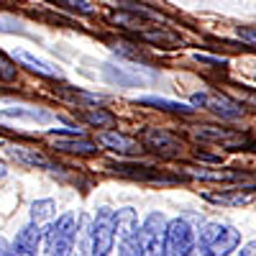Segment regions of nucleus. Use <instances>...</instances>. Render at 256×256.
Instances as JSON below:
<instances>
[{"mask_svg": "<svg viewBox=\"0 0 256 256\" xmlns=\"http://www.w3.org/2000/svg\"><path fill=\"white\" fill-rule=\"evenodd\" d=\"M198 244L210 256H230L241 246V233L233 226H226V223H208L200 230Z\"/></svg>", "mask_w": 256, "mask_h": 256, "instance_id": "f257e3e1", "label": "nucleus"}, {"mask_svg": "<svg viewBox=\"0 0 256 256\" xmlns=\"http://www.w3.org/2000/svg\"><path fill=\"white\" fill-rule=\"evenodd\" d=\"M0 77L3 80H16V67H13V62L8 56L0 54Z\"/></svg>", "mask_w": 256, "mask_h": 256, "instance_id": "a878e982", "label": "nucleus"}, {"mask_svg": "<svg viewBox=\"0 0 256 256\" xmlns=\"http://www.w3.org/2000/svg\"><path fill=\"white\" fill-rule=\"evenodd\" d=\"M236 34H238V38H241V41H246V44L256 46V26H238V28H236Z\"/></svg>", "mask_w": 256, "mask_h": 256, "instance_id": "bb28decb", "label": "nucleus"}, {"mask_svg": "<svg viewBox=\"0 0 256 256\" xmlns=\"http://www.w3.org/2000/svg\"><path fill=\"white\" fill-rule=\"evenodd\" d=\"M254 82H256V77H254Z\"/></svg>", "mask_w": 256, "mask_h": 256, "instance_id": "473e14b6", "label": "nucleus"}, {"mask_svg": "<svg viewBox=\"0 0 256 256\" xmlns=\"http://www.w3.org/2000/svg\"><path fill=\"white\" fill-rule=\"evenodd\" d=\"M190 177L198 180H208V182H233L238 180V172H228V169H216V172H208V169H190Z\"/></svg>", "mask_w": 256, "mask_h": 256, "instance_id": "f3484780", "label": "nucleus"}, {"mask_svg": "<svg viewBox=\"0 0 256 256\" xmlns=\"http://www.w3.org/2000/svg\"><path fill=\"white\" fill-rule=\"evenodd\" d=\"M16 59H18L20 64H26L28 70H34V72H38V74H44V77H62V72H59L56 67H52L49 62L38 59V56H34V54H28V52H16Z\"/></svg>", "mask_w": 256, "mask_h": 256, "instance_id": "4468645a", "label": "nucleus"}, {"mask_svg": "<svg viewBox=\"0 0 256 256\" xmlns=\"http://www.w3.org/2000/svg\"><path fill=\"white\" fill-rule=\"evenodd\" d=\"M241 256H256V241L246 244V246L241 248Z\"/></svg>", "mask_w": 256, "mask_h": 256, "instance_id": "c85d7f7f", "label": "nucleus"}, {"mask_svg": "<svg viewBox=\"0 0 256 256\" xmlns=\"http://www.w3.org/2000/svg\"><path fill=\"white\" fill-rule=\"evenodd\" d=\"M138 216H136V210L134 208H120L116 212V236L118 241L123 238H136L138 236Z\"/></svg>", "mask_w": 256, "mask_h": 256, "instance_id": "f8f14e48", "label": "nucleus"}, {"mask_svg": "<svg viewBox=\"0 0 256 256\" xmlns=\"http://www.w3.org/2000/svg\"><path fill=\"white\" fill-rule=\"evenodd\" d=\"M116 241V210L100 208L90 226V256H110Z\"/></svg>", "mask_w": 256, "mask_h": 256, "instance_id": "7ed1b4c3", "label": "nucleus"}, {"mask_svg": "<svg viewBox=\"0 0 256 256\" xmlns=\"http://www.w3.org/2000/svg\"><path fill=\"white\" fill-rule=\"evenodd\" d=\"M195 230L190 228L184 218L166 220V233H164V256H187L195 248Z\"/></svg>", "mask_w": 256, "mask_h": 256, "instance_id": "39448f33", "label": "nucleus"}, {"mask_svg": "<svg viewBox=\"0 0 256 256\" xmlns=\"http://www.w3.org/2000/svg\"><path fill=\"white\" fill-rule=\"evenodd\" d=\"M192 136H195L198 141L220 144L226 148H230V146H246L248 144V138L244 134H233V131H228V128H216V126H198V128H192Z\"/></svg>", "mask_w": 256, "mask_h": 256, "instance_id": "6e6552de", "label": "nucleus"}, {"mask_svg": "<svg viewBox=\"0 0 256 256\" xmlns=\"http://www.w3.org/2000/svg\"><path fill=\"white\" fill-rule=\"evenodd\" d=\"M59 3L72 8V10H77V13H84V16H92L95 13V8L90 6V0H59Z\"/></svg>", "mask_w": 256, "mask_h": 256, "instance_id": "b1692460", "label": "nucleus"}, {"mask_svg": "<svg viewBox=\"0 0 256 256\" xmlns=\"http://www.w3.org/2000/svg\"><path fill=\"white\" fill-rule=\"evenodd\" d=\"M74 241H77V218L72 212H64L46 228V254L44 256H72Z\"/></svg>", "mask_w": 256, "mask_h": 256, "instance_id": "f03ea898", "label": "nucleus"}, {"mask_svg": "<svg viewBox=\"0 0 256 256\" xmlns=\"http://www.w3.org/2000/svg\"><path fill=\"white\" fill-rule=\"evenodd\" d=\"M141 105H152V108H159V110H169V113H184V116H192L195 108L187 102H177V100H166V98H154V95H146L138 100Z\"/></svg>", "mask_w": 256, "mask_h": 256, "instance_id": "ddd939ff", "label": "nucleus"}, {"mask_svg": "<svg viewBox=\"0 0 256 256\" xmlns=\"http://www.w3.org/2000/svg\"><path fill=\"white\" fill-rule=\"evenodd\" d=\"M59 152H67V154H82V156H90L98 154V144L88 141V138H80V141H56Z\"/></svg>", "mask_w": 256, "mask_h": 256, "instance_id": "dca6fc26", "label": "nucleus"}, {"mask_svg": "<svg viewBox=\"0 0 256 256\" xmlns=\"http://www.w3.org/2000/svg\"><path fill=\"white\" fill-rule=\"evenodd\" d=\"M141 36H144L146 41H156V44H177V36H174V34H166V31H159V28H154V31H141Z\"/></svg>", "mask_w": 256, "mask_h": 256, "instance_id": "5701e85b", "label": "nucleus"}, {"mask_svg": "<svg viewBox=\"0 0 256 256\" xmlns=\"http://www.w3.org/2000/svg\"><path fill=\"white\" fill-rule=\"evenodd\" d=\"M120 256H141V246H138V236L136 238H123L120 241Z\"/></svg>", "mask_w": 256, "mask_h": 256, "instance_id": "393cba45", "label": "nucleus"}, {"mask_svg": "<svg viewBox=\"0 0 256 256\" xmlns=\"http://www.w3.org/2000/svg\"><path fill=\"white\" fill-rule=\"evenodd\" d=\"M6 154L24 166H36V169H52V162L38 152V148L31 146H20V144H6Z\"/></svg>", "mask_w": 256, "mask_h": 256, "instance_id": "1a4fd4ad", "label": "nucleus"}, {"mask_svg": "<svg viewBox=\"0 0 256 256\" xmlns=\"http://www.w3.org/2000/svg\"><path fill=\"white\" fill-rule=\"evenodd\" d=\"M195 59H198V62H202V64H212V67H223V64H226V59H216V56H205V54H195Z\"/></svg>", "mask_w": 256, "mask_h": 256, "instance_id": "cd10ccee", "label": "nucleus"}, {"mask_svg": "<svg viewBox=\"0 0 256 256\" xmlns=\"http://www.w3.org/2000/svg\"><path fill=\"white\" fill-rule=\"evenodd\" d=\"M10 248H13V246H10L6 238H0V256H10Z\"/></svg>", "mask_w": 256, "mask_h": 256, "instance_id": "c756f323", "label": "nucleus"}, {"mask_svg": "<svg viewBox=\"0 0 256 256\" xmlns=\"http://www.w3.org/2000/svg\"><path fill=\"white\" fill-rule=\"evenodd\" d=\"M0 118H26V120H38V123H49L52 120V113L46 110H38V108H26V105H20V108H8V110H0Z\"/></svg>", "mask_w": 256, "mask_h": 256, "instance_id": "2eb2a0df", "label": "nucleus"}, {"mask_svg": "<svg viewBox=\"0 0 256 256\" xmlns=\"http://www.w3.org/2000/svg\"><path fill=\"white\" fill-rule=\"evenodd\" d=\"M84 120L90 126H98V128H110L116 123V116L105 108H92V110H84Z\"/></svg>", "mask_w": 256, "mask_h": 256, "instance_id": "aec40b11", "label": "nucleus"}, {"mask_svg": "<svg viewBox=\"0 0 256 256\" xmlns=\"http://www.w3.org/2000/svg\"><path fill=\"white\" fill-rule=\"evenodd\" d=\"M6 172H8V169H6V164H3V162H0V180H3V177H6Z\"/></svg>", "mask_w": 256, "mask_h": 256, "instance_id": "2f4dec72", "label": "nucleus"}, {"mask_svg": "<svg viewBox=\"0 0 256 256\" xmlns=\"http://www.w3.org/2000/svg\"><path fill=\"white\" fill-rule=\"evenodd\" d=\"M105 72H108V77H110L113 82L123 84V88H134V84L144 82L138 74H128V72H123V70H118V67H105Z\"/></svg>", "mask_w": 256, "mask_h": 256, "instance_id": "412c9836", "label": "nucleus"}, {"mask_svg": "<svg viewBox=\"0 0 256 256\" xmlns=\"http://www.w3.org/2000/svg\"><path fill=\"white\" fill-rule=\"evenodd\" d=\"M208 200H212V202H220V205H246V202H251V195L248 192H241V190H230V192H220V195H205Z\"/></svg>", "mask_w": 256, "mask_h": 256, "instance_id": "a211bd4d", "label": "nucleus"}, {"mask_svg": "<svg viewBox=\"0 0 256 256\" xmlns=\"http://www.w3.org/2000/svg\"><path fill=\"white\" fill-rule=\"evenodd\" d=\"M187 256H210V254H208V251H205V248H202L200 244H195V248H192V251H190Z\"/></svg>", "mask_w": 256, "mask_h": 256, "instance_id": "7c9ffc66", "label": "nucleus"}, {"mask_svg": "<svg viewBox=\"0 0 256 256\" xmlns=\"http://www.w3.org/2000/svg\"><path fill=\"white\" fill-rule=\"evenodd\" d=\"M98 144L105 146V148H113V152L118 154H136L141 152V144L131 136H126V134H118V131H102L98 136Z\"/></svg>", "mask_w": 256, "mask_h": 256, "instance_id": "9b49d317", "label": "nucleus"}, {"mask_svg": "<svg viewBox=\"0 0 256 256\" xmlns=\"http://www.w3.org/2000/svg\"><path fill=\"white\" fill-rule=\"evenodd\" d=\"M54 212H56L54 200H36V202L31 205V223L41 226L44 220H49V218L54 216Z\"/></svg>", "mask_w": 256, "mask_h": 256, "instance_id": "6ab92c4d", "label": "nucleus"}, {"mask_svg": "<svg viewBox=\"0 0 256 256\" xmlns=\"http://www.w3.org/2000/svg\"><path fill=\"white\" fill-rule=\"evenodd\" d=\"M164 233H166V218L162 212H148L138 230L141 256H164Z\"/></svg>", "mask_w": 256, "mask_h": 256, "instance_id": "20e7f679", "label": "nucleus"}, {"mask_svg": "<svg viewBox=\"0 0 256 256\" xmlns=\"http://www.w3.org/2000/svg\"><path fill=\"white\" fill-rule=\"evenodd\" d=\"M0 34H26V26H24V20L0 13Z\"/></svg>", "mask_w": 256, "mask_h": 256, "instance_id": "4be33fe9", "label": "nucleus"}, {"mask_svg": "<svg viewBox=\"0 0 256 256\" xmlns=\"http://www.w3.org/2000/svg\"><path fill=\"white\" fill-rule=\"evenodd\" d=\"M192 108H208L212 113H218L220 118H241L244 116V108L236 102V100H230L228 95H220V92H212V90H202V92H195L192 95Z\"/></svg>", "mask_w": 256, "mask_h": 256, "instance_id": "423d86ee", "label": "nucleus"}, {"mask_svg": "<svg viewBox=\"0 0 256 256\" xmlns=\"http://www.w3.org/2000/svg\"><path fill=\"white\" fill-rule=\"evenodd\" d=\"M38 241H41V228H38L36 223H28L26 228L18 230L16 244H13V248H10V256H36Z\"/></svg>", "mask_w": 256, "mask_h": 256, "instance_id": "9d476101", "label": "nucleus"}, {"mask_svg": "<svg viewBox=\"0 0 256 256\" xmlns=\"http://www.w3.org/2000/svg\"><path fill=\"white\" fill-rule=\"evenodd\" d=\"M144 144L148 148H154L159 156H180L182 154V141L174 134L164 131V128H146Z\"/></svg>", "mask_w": 256, "mask_h": 256, "instance_id": "0eeeda50", "label": "nucleus"}]
</instances>
